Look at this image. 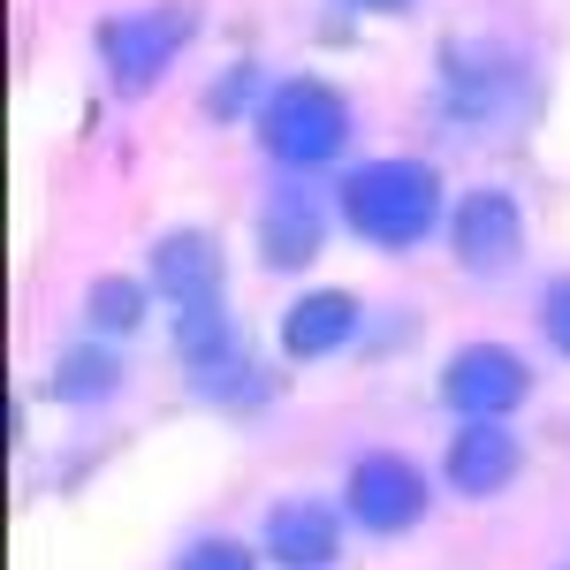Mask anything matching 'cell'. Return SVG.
Masks as SVG:
<instances>
[{"mask_svg": "<svg viewBox=\"0 0 570 570\" xmlns=\"http://www.w3.org/2000/svg\"><path fill=\"white\" fill-rule=\"evenodd\" d=\"M153 289L176 312L220 305V244L206 228H168V236L153 244Z\"/></svg>", "mask_w": 570, "mask_h": 570, "instance_id": "7", "label": "cell"}, {"mask_svg": "<svg viewBox=\"0 0 570 570\" xmlns=\"http://www.w3.org/2000/svg\"><path fill=\"white\" fill-rule=\"evenodd\" d=\"M266 548L289 570H320V563H335V548H343V518L327 502H274L266 510Z\"/></svg>", "mask_w": 570, "mask_h": 570, "instance_id": "9", "label": "cell"}, {"mask_svg": "<svg viewBox=\"0 0 570 570\" xmlns=\"http://www.w3.org/2000/svg\"><path fill=\"white\" fill-rule=\"evenodd\" d=\"M441 214V183L426 160H373V168H351L343 176V220L351 236L381 244V252H403L419 244Z\"/></svg>", "mask_w": 570, "mask_h": 570, "instance_id": "1", "label": "cell"}, {"mask_svg": "<svg viewBox=\"0 0 570 570\" xmlns=\"http://www.w3.org/2000/svg\"><path fill=\"white\" fill-rule=\"evenodd\" d=\"M259 137H266V153H274L282 168H327V160L343 153V137H351V107L327 85H312V77H289V85L266 91Z\"/></svg>", "mask_w": 570, "mask_h": 570, "instance_id": "2", "label": "cell"}, {"mask_svg": "<svg viewBox=\"0 0 570 570\" xmlns=\"http://www.w3.org/2000/svg\"><path fill=\"white\" fill-rule=\"evenodd\" d=\"M343 510L365 532H411L426 518V480H419L411 456L365 449V456H351V472H343Z\"/></svg>", "mask_w": 570, "mask_h": 570, "instance_id": "4", "label": "cell"}, {"mask_svg": "<svg viewBox=\"0 0 570 570\" xmlns=\"http://www.w3.org/2000/svg\"><path fill=\"white\" fill-rule=\"evenodd\" d=\"M357 335V297L351 289H305L282 312V351L289 357H327Z\"/></svg>", "mask_w": 570, "mask_h": 570, "instance_id": "10", "label": "cell"}, {"mask_svg": "<svg viewBox=\"0 0 570 570\" xmlns=\"http://www.w3.org/2000/svg\"><path fill=\"white\" fill-rule=\"evenodd\" d=\"M449 487L456 494H502V487L525 472V449H518V434L502 426V419H464V434L449 441Z\"/></svg>", "mask_w": 570, "mask_h": 570, "instance_id": "8", "label": "cell"}, {"mask_svg": "<svg viewBox=\"0 0 570 570\" xmlns=\"http://www.w3.org/2000/svg\"><path fill=\"white\" fill-rule=\"evenodd\" d=\"M312 252H320V214H312V206H266L259 259L266 266H305Z\"/></svg>", "mask_w": 570, "mask_h": 570, "instance_id": "13", "label": "cell"}, {"mask_svg": "<svg viewBox=\"0 0 570 570\" xmlns=\"http://www.w3.org/2000/svg\"><path fill=\"white\" fill-rule=\"evenodd\" d=\"M176 570H252V556H244V548H236V540H190V548H183L176 556Z\"/></svg>", "mask_w": 570, "mask_h": 570, "instance_id": "15", "label": "cell"}, {"mask_svg": "<svg viewBox=\"0 0 570 570\" xmlns=\"http://www.w3.org/2000/svg\"><path fill=\"white\" fill-rule=\"evenodd\" d=\"M85 312H91V327H99V335H130L137 320H145V289L122 282V274H107V282H91Z\"/></svg>", "mask_w": 570, "mask_h": 570, "instance_id": "14", "label": "cell"}, {"mask_svg": "<svg viewBox=\"0 0 570 570\" xmlns=\"http://www.w3.org/2000/svg\"><path fill=\"white\" fill-rule=\"evenodd\" d=\"M176 351L190 357L198 381H214V373H228V365H244V357H236V327H228V312H220V305L183 312V320H176Z\"/></svg>", "mask_w": 570, "mask_h": 570, "instance_id": "12", "label": "cell"}, {"mask_svg": "<svg viewBox=\"0 0 570 570\" xmlns=\"http://www.w3.org/2000/svg\"><path fill=\"white\" fill-rule=\"evenodd\" d=\"M525 389H532L525 357L502 351V343H472V351L449 357V373H441V395H449L456 419H510L525 403Z\"/></svg>", "mask_w": 570, "mask_h": 570, "instance_id": "5", "label": "cell"}, {"mask_svg": "<svg viewBox=\"0 0 570 570\" xmlns=\"http://www.w3.org/2000/svg\"><path fill=\"white\" fill-rule=\"evenodd\" d=\"M244 99H252V69H228V77L206 91V115H214V122H228V115H244Z\"/></svg>", "mask_w": 570, "mask_h": 570, "instance_id": "17", "label": "cell"}, {"mask_svg": "<svg viewBox=\"0 0 570 570\" xmlns=\"http://www.w3.org/2000/svg\"><path fill=\"white\" fill-rule=\"evenodd\" d=\"M190 31H198V8H190V0H176V8H137V16H107V23H99L107 77H115L122 91H145L183 53Z\"/></svg>", "mask_w": 570, "mask_h": 570, "instance_id": "3", "label": "cell"}, {"mask_svg": "<svg viewBox=\"0 0 570 570\" xmlns=\"http://www.w3.org/2000/svg\"><path fill=\"white\" fill-rule=\"evenodd\" d=\"M449 244H456V259L472 266V274L510 266V259H518V244H525V214H518V198H510V190H472V198H456V214H449Z\"/></svg>", "mask_w": 570, "mask_h": 570, "instance_id": "6", "label": "cell"}, {"mask_svg": "<svg viewBox=\"0 0 570 570\" xmlns=\"http://www.w3.org/2000/svg\"><path fill=\"white\" fill-rule=\"evenodd\" d=\"M351 8H365V16H403L411 0H351Z\"/></svg>", "mask_w": 570, "mask_h": 570, "instance_id": "18", "label": "cell"}, {"mask_svg": "<svg viewBox=\"0 0 570 570\" xmlns=\"http://www.w3.org/2000/svg\"><path fill=\"white\" fill-rule=\"evenodd\" d=\"M115 389H122V357L99 351V343L69 351L53 373H46V395H53V403H107Z\"/></svg>", "mask_w": 570, "mask_h": 570, "instance_id": "11", "label": "cell"}, {"mask_svg": "<svg viewBox=\"0 0 570 570\" xmlns=\"http://www.w3.org/2000/svg\"><path fill=\"white\" fill-rule=\"evenodd\" d=\"M540 327H548V343L570 357V274H563V282H548V297H540Z\"/></svg>", "mask_w": 570, "mask_h": 570, "instance_id": "16", "label": "cell"}]
</instances>
